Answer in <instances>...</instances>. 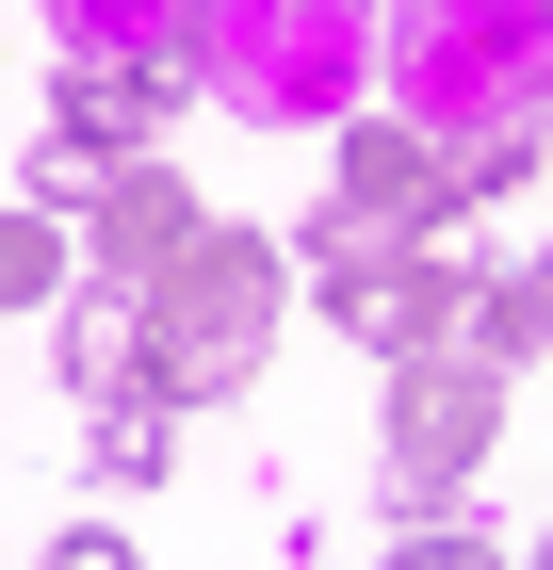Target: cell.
I'll use <instances>...</instances> for the list:
<instances>
[{
  "instance_id": "cell-6",
  "label": "cell",
  "mask_w": 553,
  "mask_h": 570,
  "mask_svg": "<svg viewBox=\"0 0 553 570\" xmlns=\"http://www.w3.org/2000/svg\"><path fill=\"white\" fill-rule=\"evenodd\" d=\"M66 375H82V392H130V375H147V277L82 294V326H66Z\"/></svg>"
},
{
  "instance_id": "cell-4",
  "label": "cell",
  "mask_w": 553,
  "mask_h": 570,
  "mask_svg": "<svg viewBox=\"0 0 553 570\" xmlns=\"http://www.w3.org/2000/svg\"><path fill=\"white\" fill-rule=\"evenodd\" d=\"M49 131L82 147V164H147L179 131V49H82L66 98H49Z\"/></svg>"
},
{
  "instance_id": "cell-2",
  "label": "cell",
  "mask_w": 553,
  "mask_h": 570,
  "mask_svg": "<svg viewBox=\"0 0 553 570\" xmlns=\"http://www.w3.org/2000/svg\"><path fill=\"white\" fill-rule=\"evenodd\" d=\"M294 262H309V294H326V326H358L375 358H424V343L472 326V262H440L424 228H342L326 213Z\"/></svg>"
},
{
  "instance_id": "cell-3",
  "label": "cell",
  "mask_w": 553,
  "mask_h": 570,
  "mask_svg": "<svg viewBox=\"0 0 553 570\" xmlns=\"http://www.w3.org/2000/svg\"><path fill=\"white\" fill-rule=\"evenodd\" d=\"M488 424H505V375L488 358H407V392H391V505H456V473L488 456Z\"/></svg>"
},
{
  "instance_id": "cell-5",
  "label": "cell",
  "mask_w": 553,
  "mask_h": 570,
  "mask_svg": "<svg viewBox=\"0 0 553 570\" xmlns=\"http://www.w3.org/2000/svg\"><path fill=\"white\" fill-rule=\"evenodd\" d=\"M179 245H196V196H179L164 164H115V196H98V262H115V277H164Z\"/></svg>"
},
{
  "instance_id": "cell-1",
  "label": "cell",
  "mask_w": 553,
  "mask_h": 570,
  "mask_svg": "<svg viewBox=\"0 0 553 570\" xmlns=\"http://www.w3.org/2000/svg\"><path fill=\"white\" fill-rule=\"evenodd\" d=\"M277 294H294L277 228H196V245L147 277V392H164V407L245 392V358H260V326H277Z\"/></svg>"
},
{
  "instance_id": "cell-8",
  "label": "cell",
  "mask_w": 553,
  "mask_h": 570,
  "mask_svg": "<svg viewBox=\"0 0 553 570\" xmlns=\"http://www.w3.org/2000/svg\"><path fill=\"white\" fill-rule=\"evenodd\" d=\"M472 326H488V358H537V343H553V262H537V277H488Z\"/></svg>"
},
{
  "instance_id": "cell-9",
  "label": "cell",
  "mask_w": 553,
  "mask_h": 570,
  "mask_svg": "<svg viewBox=\"0 0 553 570\" xmlns=\"http://www.w3.org/2000/svg\"><path fill=\"white\" fill-rule=\"evenodd\" d=\"M98 473H115V489H130V473H164V424H130V407H98Z\"/></svg>"
},
{
  "instance_id": "cell-7",
  "label": "cell",
  "mask_w": 553,
  "mask_h": 570,
  "mask_svg": "<svg viewBox=\"0 0 553 570\" xmlns=\"http://www.w3.org/2000/svg\"><path fill=\"white\" fill-rule=\"evenodd\" d=\"M49 294H66V245H49V213L0 196V309H49Z\"/></svg>"
}]
</instances>
